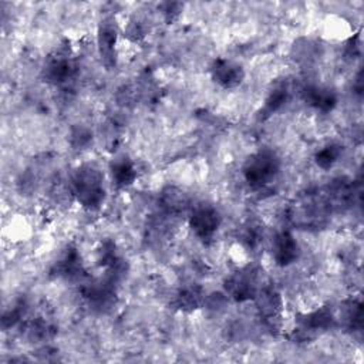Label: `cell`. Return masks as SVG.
<instances>
[{
  "instance_id": "17",
  "label": "cell",
  "mask_w": 364,
  "mask_h": 364,
  "mask_svg": "<svg viewBox=\"0 0 364 364\" xmlns=\"http://www.w3.org/2000/svg\"><path fill=\"white\" fill-rule=\"evenodd\" d=\"M161 206L166 215L175 216L182 212H185L189 208V200L188 196L178 188L175 186H168L166 189L162 191L161 195Z\"/></svg>"
},
{
  "instance_id": "18",
  "label": "cell",
  "mask_w": 364,
  "mask_h": 364,
  "mask_svg": "<svg viewBox=\"0 0 364 364\" xmlns=\"http://www.w3.org/2000/svg\"><path fill=\"white\" fill-rule=\"evenodd\" d=\"M343 324L350 331H360L363 327V304L358 299L347 300L341 307Z\"/></svg>"
},
{
  "instance_id": "13",
  "label": "cell",
  "mask_w": 364,
  "mask_h": 364,
  "mask_svg": "<svg viewBox=\"0 0 364 364\" xmlns=\"http://www.w3.org/2000/svg\"><path fill=\"white\" fill-rule=\"evenodd\" d=\"M206 293L199 284H186L178 289L172 297V306L182 311L191 313L200 309L205 304Z\"/></svg>"
},
{
  "instance_id": "21",
  "label": "cell",
  "mask_w": 364,
  "mask_h": 364,
  "mask_svg": "<svg viewBox=\"0 0 364 364\" xmlns=\"http://www.w3.org/2000/svg\"><path fill=\"white\" fill-rule=\"evenodd\" d=\"M53 327L44 317H36L27 323L26 333L33 341H46L53 336Z\"/></svg>"
},
{
  "instance_id": "14",
  "label": "cell",
  "mask_w": 364,
  "mask_h": 364,
  "mask_svg": "<svg viewBox=\"0 0 364 364\" xmlns=\"http://www.w3.org/2000/svg\"><path fill=\"white\" fill-rule=\"evenodd\" d=\"M301 97L309 107H311L320 112H328L337 104L336 92L331 88L323 87V85L304 87L301 91Z\"/></svg>"
},
{
  "instance_id": "19",
  "label": "cell",
  "mask_w": 364,
  "mask_h": 364,
  "mask_svg": "<svg viewBox=\"0 0 364 364\" xmlns=\"http://www.w3.org/2000/svg\"><path fill=\"white\" fill-rule=\"evenodd\" d=\"M287 98H289V88H287V85L283 84V82L274 85L269 91V94H267V97L264 100V104H263V108H262V114L264 117L274 114L276 111H279L286 104Z\"/></svg>"
},
{
  "instance_id": "10",
  "label": "cell",
  "mask_w": 364,
  "mask_h": 364,
  "mask_svg": "<svg viewBox=\"0 0 364 364\" xmlns=\"http://www.w3.org/2000/svg\"><path fill=\"white\" fill-rule=\"evenodd\" d=\"M212 80L222 88H235L242 84L245 78L243 67L229 58H215L209 67Z\"/></svg>"
},
{
  "instance_id": "11",
  "label": "cell",
  "mask_w": 364,
  "mask_h": 364,
  "mask_svg": "<svg viewBox=\"0 0 364 364\" xmlns=\"http://www.w3.org/2000/svg\"><path fill=\"white\" fill-rule=\"evenodd\" d=\"M117 40H118V27L115 24V20L111 17L104 18L98 26L97 46H98L100 57L107 67H111L115 64Z\"/></svg>"
},
{
  "instance_id": "6",
  "label": "cell",
  "mask_w": 364,
  "mask_h": 364,
  "mask_svg": "<svg viewBox=\"0 0 364 364\" xmlns=\"http://www.w3.org/2000/svg\"><path fill=\"white\" fill-rule=\"evenodd\" d=\"M253 300L264 326L270 330L280 328L283 317V299L280 291L273 284H264L259 287Z\"/></svg>"
},
{
  "instance_id": "9",
  "label": "cell",
  "mask_w": 364,
  "mask_h": 364,
  "mask_svg": "<svg viewBox=\"0 0 364 364\" xmlns=\"http://www.w3.org/2000/svg\"><path fill=\"white\" fill-rule=\"evenodd\" d=\"M272 259L279 267H287L293 264L300 256V246L294 235L284 229L274 235L270 247Z\"/></svg>"
},
{
  "instance_id": "1",
  "label": "cell",
  "mask_w": 364,
  "mask_h": 364,
  "mask_svg": "<svg viewBox=\"0 0 364 364\" xmlns=\"http://www.w3.org/2000/svg\"><path fill=\"white\" fill-rule=\"evenodd\" d=\"M70 192L87 210H97L105 200V183L101 171L90 164L78 166L70 178Z\"/></svg>"
},
{
  "instance_id": "4",
  "label": "cell",
  "mask_w": 364,
  "mask_h": 364,
  "mask_svg": "<svg viewBox=\"0 0 364 364\" xmlns=\"http://www.w3.org/2000/svg\"><path fill=\"white\" fill-rule=\"evenodd\" d=\"M188 223L193 235L200 242L208 245L215 239L222 225V215L215 205L208 202H200L191 206L189 215H188Z\"/></svg>"
},
{
  "instance_id": "15",
  "label": "cell",
  "mask_w": 364,
  "mask_h": 364,
  "mask_svg": "<svg viewBox=\"0 0 364 364\" xmlns=\"http://www.w3.org/2000/svg\"><path fill=\"white\" fill-rule=\"evenodd\" d=\"M136 168L128 156H118L109 164L111 182L117 189L129 188L136 179Z\"/></svg>"
},
{
  "instance_id": "8",
  "label": "cell",
  "mask_w": 364,
  "mask_h": 364,
  "mask_svg": "<svg viewBox=\"0 0 364 364\" xmlns=\"http://www.w3.org/2000/svg\"><path fill=\"white\" fill-rule=\"evenodd\" d=\"M74 71L75 64L70 57V53L55 51L46 58L41 74L47 82L53 85H60L67 82L73 77Z\"/></svg>"
},
{
  "instance_id": "22",
  "label": "cell",
  "mask_w": 364,
  "mask_h": 364,
  "mask_svg": "<svg viewBox=\"0 0 364 364\" xmlns=\"http://www.w3.org/2000/svg\"><path fill=\"white\" fill-rule=\"evenodd\" d=\"M24 317V304L23 303H16L13 307L4 310L3 317H1V326L3 328H10L14 327L21 321Z\"/></svg>"
},
{
  "instance_id": "12",
  "label": "cell",
  "mask_w": 364,
  "mask_h": 364,
  "mask_svg": "<svg viewBox=\"0 0 364 364\" xmlns=\"http://www.w3.org/2000/svg\"><path fill=\"white\" fill-rule=\"evenodd\" d=\"M53 274L64 280H82L85 269L80 252L75 247H67L54 263Z\"/></svg>"
},
{
  "instance_id": "7",
  "label": "cell",
  "mask_w": 364,
  "mask_h": 364,
  "mask_svg": "<svg viewBox=\"0 0 364 364\" xmlns=\"http://www.w3.org/2000/svg\"><path fill=\"white\" fill-rule=\"evenodd\" d=\"M336 323V316L327 306L317 307L309 313H303L296 318L293 337L297 340L313 338L317 334L327 331Z\"/></svg>"
},
{
  "instance_id": "3",
  "label": "cell",
  "mask_w": 364,
  "mask_h": 364,
  "mask_svg": "<svg viewBox=\"0 0 364 364\" xmlns=\"http://www.w3.org/2000/svg\"><path fill=\"white\" fill-rule=\"evenodd\" d=\"M280 173V159L270 149H259L247 156L242 166L245 182L253 191L269 188Z\"/></svg>"
},
{
  "instance_id": "5",
  "label": "cell",
  "mask_w": 364,
  "mask_h": 364,
  "mask_svg": "<svg viewBox=\"0 0 364 364\" xmlns=\"http://www.w3.org/2000/svg\"><path fill=\"white\" fill-rule=\"evenodd\" d=\"M257 272L252 266H242L230 273L223 283L225 294L236 303L253 300L260 287Z\"/></svg>"
},
{
  "instance_id": "16",
  "label": "cell",
  "mask_w": 364,
  "mask_h": 364,
  "mask_svg": "<svg viewBox=\"0 0 364 364\" xmlns=\"http://www.w3.org/2000/svg\"><path fill=\"white\" fill-rule=\"evenodd\" d=\"M326 198L331 208H348L354 200V186L351 181L344 178L334 179L327 188Z\"/></svg>"
},
{
  "instance_id": "23",
  "label": "cell",
  "mask_w": 364,
  "mask_h": 364,
  "mask_svg": "<svg viewBox=\"0 0 364 364\" xmlns=\"http://www.w3.org/2000/svg\"><path fill=\"white\" fill-rule=\"evenodd\" d=\"M181 7H182L181 3H169V1H168V3H162V4L159 6L161 13L164 14V17H165L166 21L175 20V18L178 17V14H179Z\"/></svg>"
},
{
  "instance_id": "2",
  "label": "cell",
  "mask_w": 364,
  "mask_h": 364,
  "mask_svg": "<svg viewBox=\"0 0 364 364\" xmlns=\"http://www.w3.org/2000/svg\"><path fill=\"white\" fill-rule=\"evenodd\" d=\"M330 212L331 206L324 193L307 192L290 203L287 218L299 229H318L327 222Z\"/></svg>"
},
{
  "instance_id": "20",
  "label": "cell",
  "mask_w": 364,
  "mask_h": 364,
  "mask_svg": "<svg viewBox=\"0 0 364 364\" xmlns=\"http://www.w3.org/2000/svg\"><path fill=\"white\" fill-rule=\"evenodd\" d=\"M341 155V146L338 144H327L318 149L314 155V162L321 169H330L338 161Z\"/></svg>"
}]
</instances>
